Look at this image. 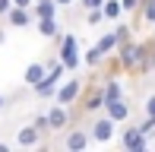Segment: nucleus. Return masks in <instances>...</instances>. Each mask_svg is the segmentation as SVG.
<instances>
[{
    "label": "nucleus",
    "instance_id": "nucleus-13",
    "mask_svg": "<svg viewBox=\"0 0 155 152\" xmlns=\"http://www.w3.org/2000/svg\"><path fill=\"white\" fill-rule=\"evenodd\" d=\"M104 114H111L117 124H127V121L133 117V101L127 98V95H124V98H114V101L104 105Z\"/></svg>",
    "mask_w": 155,
    "mask_h": 152
},
{
    "label": "nucleus",
    "instance_id": "nucleus-4",
    "mask_svg": "<svg viewBox=\"0 0 155 152\" xmlns=\"http://www.w3.org/2000/svg\"><path fill=\"white\" fill-rule=\"evenodd\" d=\"M48 114V124H51V133H63L67 127H73L76 124V114L70 105H60V101H51V105L45 108Z\"/></svg>",
    "mask_w": 155,
    "mask_h": 152
},
{
    "label": "nucleus",
    "instance_id": "nucleus-17",
    "mask_svg": "<svg viewBox=\"0 0 155 152\" xmlns=\"http://www.w3.org/2000/svg\"><path fill=\"white\" fill-rule=\"evenodd\" d=\"M57 10H60V3H57V0H35V6H32L35 19H48V16H57Z\"/></svg>",
    "mask_w": 155,
    "mask_h": 152
},
{
    "label": "nucleus",
    "instance_id": "nucleus-25",
    "mask_svg": "<svg viewBox=\"0 0 155 152\" xmlns=\"http://www.w3.org/2000/svg\"><path fill=\"white\" fill-rule=\"evenodd\" d=\"M6 105H10V98H6V95L0 92V111H6Z\"/></svg>",
    "mask_w": 155,
    "mask_h": 152
},
{
    "label": "nucleus",
    "instance_id": "nucleus-23",
    "mask_svg": "<svg viewBox=\"0 0 155 152\" xmlns=\"http://www.w3.org/2000/svg\"><path fill=\"white\" fill-rule=\"evenodd\" d=\"M13 6H16V3H13V0H0V19H3V16H6V13H10V10H13Z\"/></svg>",
    "mask_w": 155,
    "mask_h": 152
},
{
    "label": "nucleus",
    "instance_id": "nucleus-14",
    "mask_svg": "<svg viewBox=\"0 0 155 152\" xmlns=\"http://www.w3.org/2000/svg\"><path fill=\"white\" fill-rule=\"evenodd\" d=\"M101 92H104V98H108V101L124 98V82L117 79V76H104V73H101Z\"/></svg>",
    "mask_w": 155,
    "mask_h": 152
},
{
    "label": "nucleus",
    "instance_id": "nucleus-10",
    "mask_svg": "<svg viewBox=\"0 0 155 152\" xmlns=\"http://www.w3.org/2000/svg\"><path fill=\"white\" fill-rule=\"evenodd\" d=\"M35 29H38V35L45 38V41H51V48L57 51V45H60V38H63V25L57 22V16L38 19V22H35Z\"/></svg>",
    "mask_w": 155,
    "mask_h": 152
},
{
    "label": "nucleus",
    "instance_id": "nucleus-22",
    "mask_svg": "<svg viewBox=\"0 0 155 152\" xmlns=\"http://www.w3.org/2000/svg\"><path fill=\"white\" fill-rule=\"evenodd\" d=\"M79 10H95V6H104V0H79Z\"/></svg>",
    "mask_w": 155,
    "mask_h": 152
},
{
    "label": "nucleus",
    "instance_id": "nucleus-11",
    "mask_svg": "<svg viewBox=\"0 0 155 152\" xmlns=\"http://www.w3.org/2000/svg\"><path fill=\"white\" fill-rule=\"evenodd\" d=\"M3 22L10 25V29H19V32H22V29H32L38 19H35V13L29 10V6H13V10L3 16Z\"/></svg>",
    "mask_w": 155,
    "mask_h": 152
},
{
    "label": "nucleus",
    "instance_id": "nucleus-24",
    "mask_svg": "<svg viewBox=\"0 0 155 152\" xmlns=\"http://www.w3.org/2000/svg\"><path fill=\"white\" fill-rule=\"evenodd\" d=\"M13 3H16V6H29V10H32V6H35V0H13Z\"/></svg>",
    "mask_w": 155,
    "mask_h": 152
},
{
    "label": "nucleus",
    "instance_id": "nucleus-21",
    "mask_svg": "<svg viewBox=\"0 0 155 152\" xmlns=\"http://www.w3.org/2000/svg\"><path fill=\"white\" fill-rule=\"evenodd\" d=\"M139 6H143V0H124V13H130V16H136Z\"/></svg>",
    "mask_w": 155,
    "mask_h": 152
},
{
    "label": "nucleus",
    "instance_id": "nucleus-18",
    "mask_svg": "<svg viewBox=\"0 0 155 152\" xmlns=\"http://www.w3.org/2000/svg\"><path fill=\"white\" fill-rule=\"evenodd\" d=\"M82 22H86L89 29H98V25L108 22V16H104L101 6H95V10H82Z\"/></svg>",
    "mask_w": 155,
    "mask_h": 152
},
{
    "label": "nucleus",
    "instance_id": "nucleus-3",
    "mask_svg": "<svg viewBox=\"0 0 155 152\" xmlns=\"http://www.w3.org/2000/svg\"><path fill=\"white\" fill-rule=\"evenodd\" d=\"M57 57L67 64L70 73L79 70V38H76V32L63 29V38H60V45H57Z\"/></svg>",
    "mask_w": 155,
    "mask_h": 152
},
{
    "label": "nucleus",
    "instance_id": "nucleus-19",
    "mask_svg": "<svg viewBox=\"0 0 155 152\" xmlns=\"http://www.w3.org/2000/svg\"><path fill=\"white\" fill-rule=\"evenodd\" d=\"M104 16H108V22H120L124 16V0H104Z\"/></svg>",
    "mask_w": 155,
    "mask_h": 152
},
{
    "label": "nucleus",
    "instance_id": "nucleus-15",
    "mask_svg": "<svg viewBox=\"0 0 155 152\" xmlns=\"http://www.w3.org/2000/svg\"><path fill=\"white\" fill-rule=\"evenodd\" d=\"M136 25H143V29H155V0H143V6H139L136 16Z\"/></svg>",
    "mask_w": 155,
    "mask_h": 152
},
{
    "label": "nucleus",
    "instance_id": "nucleus-5",
    "mask_svg": "<svg viewBox=\"0 0 155 152\" xmlns=\"http://www.w3.org/2000/svg\"><path fill=\"white\" fill-rule=\"evenodd\" d=\"M117 127H120V124H117L111 114H104V111H101V114H95V117H92V124H89V130H92V140L98 143V146H104V143L114 140Z\"/></svg>",
    "mask_w": 155,
    "mask_h": 152
},
{
    "label": "nucleus",
    "instance_id": "nucleus-9",
    "mask_svg": "<svg viewBox=\"0 0 155 152\" xmlns=\"http://www.w3.org/2000/svg\"><path fill=\"white\" fill-rule=\"evenodd\" d=\"M139 48H143V57H139L136 76H152L155 73V29H149L146 38H139Z\"/></svg>",
    "mask_w": 155,
    "mask_h": 152
},
{
    "label": "nucleus",
    "instance_id": "nucleus-8",
    "mask_svg": "<svg viewBox=\"0 0 155 152\" xmlns=\"http://www.w3.org/2000/svg\"><path fill=\"white\" fill-rule=\"evenodd\" d=\"M117 57H120V64H124V73H130V76H136L139 70V57H143V48H139V41H120L117 45Z\"/></svg>",
    "mask_w": 155,
    "mask_h": 152
},
{
    "label": "nucleus",
    "instance_id": "nucleus-20",
    "mask_svg": "<svg viewBox=\"0 0 155 152\" xmlns=\"http://www.w3.org/2000/svg\"><path fill=\"white\" fill-rule=\"evenodd\" d=\"M143 114L155 117V92H149V95H146V101H143Z\"/></svg>",
    "mask_w": 155,
    "mask_h": 152
},
{
    "label": "nucleus",
    "instance_id": "nucleus-2",
    "mask_svg": "<svg viewBox=\"0 0 155 152\" xmlns=\"http://www.w3.org/2000/svg\"><path fill=\"white\" fill-rule=\"evenodd\" d=\"M57 146L63 149H70V152H79V149H89V146H95V140H92V130L89 127H67L60 133V140H57Z\"/></svg>",
    "mask_w": 155,
    "mask_h": 152
},
{
    "label": "nucleus",
    "instance_id": "nucleus-1",
    "mask_svg": "<svg viewBox=\"0 0 155 152\" xmlns=\"http://www.w3.org/2000/svg\"><path fill=\"white\" fill-rule=\"evenodd\" d=\"M117 146L120 149H133V152H143L152 146V136H146L139 130V124H120V136H117Z\"/></svg>",
    "mask_w": 155,
    "mask_h": 152
},
{
    "label": "nucleus",
    "instance_id": "nucleus-6",
    "mask_svg": "<svg viewBox=\"0 0 155 152\" xmlns=\"http://www.w3.org/2000/svg\"><path fill=\"white\" fill-rule=\"evenodd\" d=\"M82 89H86V79L82 76H67V79L60 82V89H57V95H54L51 101H60V105H70L73 108L76 101H79V95H82Z\"/></svg>",
    "mask_w": 155,
    "mask_h": 152
},
{
    "label": "nucleus",
    "instance_id": "nucleus-7",
    "mask_svg": "<svg viewBox=\"0 0 155 152\" xmlns=\"http://www.w3.org/2000/svg\"><path fill=\"white\" fill-rule=\"evenodd\" d=\"M13 143L22 149H32V146H48V130H41L38 124H25V127L16 130V136H13Z\"/></svg>",
    "mask_w": 155,
    "mask_h": 152
},
{
    "label": "nucleus",
    "instance_id": "nucleus-12",
    "mask_svg": "<svg viewBox=\"0 0 155 152\" xmlns=\"http://www.w3.org/2000/svg\"><path fill=\"white\" fill-rule=\"evenodd\" d=\"M48 70H51V64H48V57H45V60H32V64L25 67V73H22V86H25V89L38 86V82H41V79L48 76Z\"/></svg>",
    "mask_w": 155,
    "mask_h": 152
},
{
    "label": "nucleus",
    "instance_id": "nucleus-26",
    "mask_svg": "<svg viewBox=\"0 0 155 152\" xmlns=\"http://www.w3.org/2000/svg\"><path fill=\"white\" fill-rule=\"evenodd\" d=\"M57 3H60V6H70V10H73V6L79 3V0H57Z\"/></svg>",
    "mask_w": 155,
    "mask_h": 152
},
{
    "label": "nucleus",
    "instance_id": "nucleus-16",
    "mask_svg": "<svg viewBox=\"0 0 155 152\" xmlns=\"http://www.w3.org/2000/svg\"><path fill=\"white\" fill-rule=\"evenodd\" d=\"M117 45H120V41H117V32H114V29H111V32H101V35H98V41H95V48L104 54V57H108V54H114Z\"/></svg>",
    "mask_w": 155,
    "mask_h": 152
}]
</instances>
